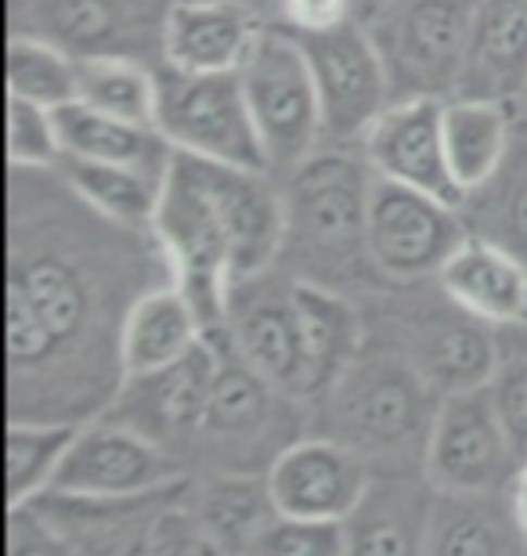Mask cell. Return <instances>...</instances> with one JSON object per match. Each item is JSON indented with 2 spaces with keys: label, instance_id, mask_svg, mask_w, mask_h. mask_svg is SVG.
<instances>
[{
  "label": "cell",
  "instance_id": "1",
  "mask_svg": "<svg viewBox=\"0 0 527 556\" xmlns=\"http://www.w3.org/2000/svg\"><path fill=\"white\" fill-rule=\"evenodd\" d=\"M171 282L152 231L87 206L59 170L11 166L8 365L11 419H98L120 394L123 321Z\"/></svg>",
  "mask_w": 527,
  "mask_h": 556
},
{
  "label": "cell",
  "instance_id": "2",
  "mask_svg": "<svg viewBox=\"0 0 527 556\" xmlns=\"http://www.w3.org/2000/svg\"><path fill=\"white\" fill-rule=\"evenodd\" d=\"M376 170L362 144H322L283 177L286 236L278 264L300 282L336 293L390 286L368 250V203Z\"/></svg>",
  "mask_w": 527,
  "mask_h": 556
},
{
  "label": "cell",
  "instance_id": "3",
  "mask_svg": "<svg viewBox=\"0 0 527 556\" xmlns=\"http://www.w3.org/2000/svg\"><path fill=\"white\" fill-rule=\"evenodd\" d=\"M441 397L401 351L362 348L340 383L322 397V408L332 422L329 438L354 448L365 463L401 455L426 459Z\"/></svg>",
  "mask_w": 527,
  "mask_h": 556
},
{
  "label": "cell",
  "instance_id": "4",
  "mask_svg": "<svg viewBox=\"0 0 527 556\" xmlns=\"http://www.w3.org/2000/svg\"><path fill=\"white\" fill-rule=\"evenodd\" d=\"M239 80L261 135L267 170L278 181L322 149V105L315 73L289 26H261Z\"/></svg>",
  "mask_w": 527,
  "mask_h": 556
},
{
  "label": "cell",
  "instance_id": "5",
  "mask_svg": "<svg viewBox=\"0 0 527 556\" xmlns=\"http://www.w3.org/2000/svg\"><path fill=\"white\" fill-rule=\"evenodd\" d=\"M477 0H387L365 18L390 76V98H455Z\"/></svg>",
  "mask_w": 527,
  "mask_h": 556
},
{
  "label": "cell",
  "instance_id": "6",
  "mask_svg": "<svg viewBox=\"0 0 527 556\" xmlns=\"http://www.w3.org/2000/svg\"><path fill=\"white\" fill-rule=\"evenodd\" d=\"M152 236L163 247L171 282L196 307L203 329H221L228 318L231 247L228 231H224L217 210H213L206 188L185 152H174L171 170H166Z\"/></svg>",
  "mask_w": 527,
  "mask_h": 556
},
{
  "label": "cell",
  "instance_id": "7",
  "mask_svg": "<svg viewBox=\"0 0 527 556\" xmlns=\"http://www.w3.org/2000/svg\"><path fill=\"white\" fill-rule=\"evenodd\" d=\"M155 130L177 152L199 160L267 170V155L235 73H181L155 70ZM272 174V170H267Z\"/></svg>",
  "mask_w": 527,
  "mask_h": 556
},
{
  "label": "cell",
  "instance_id": "8",
  "mask_svg": "<svg viewBox=\"0 0 527 556\" xmlns=\"http://www.w3.org/2000/svg\"><path fill=\"white\" fill-rule=\"evenodd\" d=\"M174 0H11V33H29L80 59L166 65Z\"/></svg>",
  "mask_w": 527,
  "mask_h": 556
},
{
  "label": "cell",
  "instance_id": "9",
  "mask_svg": "<svg viewBox=\"0 0 527 556\" xmlns=\"http://www.w3.org/2000/svg\"><path fill=\"white\" fill-rule=\"evenodd\" d=\"M315 73L322 144H362L379 113L394 102L390 76L362 18L322 33H293Z\"/></svg>",
  "mask_w": 527,
  "mask_h": 556
},
{
  "label": "cell",
  "instance_id": "10",
  "mask_svg": "<svg viewBox=\"0 0 527 556\" xmlns=\"http://www.w3.org/2000/svg\"><path fill=\"white\" fill-rule=\"evenodd\" d=\"M466 236L469 228L463 206L376 174L373 203H368V250L390 286H416L437 278Z\"/></svg>",
  "mask_w": 527,
  "mask_h": 556
},
{
  "label": "cell",
  "instance_id": "11",
  "mask_svg": "<svg viewBox=\"0 0 527 556\" xmlns=\"http://www.w3.org/2000/svg\"><path fill=\"white\" fill-rule=\"evenodd\" d=\"M423 466L437 492L452 495H491L517 481L520 459L495 413L491 387L441 397Z\"/></svg>",
  "mask_w": 527,
  "mask_h": 556
},
{
  "label": "cell",
  "instance_id": "12",
  "mask_svg": "<svg viewBox=\"0 0 527 556\" xmlns=\"http://www.w3.org/2000/svg\"><path fill=\"white\" fill-rule=\"evenodd\" d=\"M185 481L181 455L112 419H87L48 492L76 498H138Z\"/></svg>",
  "mask_w": 527,
  "mask_h": 556
},
{
  "label": "cell",
  "instance_id": "13",
  "mask_svg": "<svg viewBox=\"0 0 527 556\" xmlns=\"http://www.w3.org/2000/svg\"><path fill=\"white\" fill-rule=\"evenodd\" d=\"M213 376H217V348L203 332V340L174 365L127 376L102 419L138 430L141 438L163 444L166 452L185 455L196 448L203 433Z\"/></svg>",
  "mask_w": 527,
  "mask_h": 556
},
{
  "label": "cell",
  "instance_id": "14",
  "mask_svg": "<svg viewBox=\"0 0 527 556\" xmlns=\"http://www.w3.org/2000/svg\"><path fill=\"white\" fill-rule=\"evenodd\" d=\"M224 329L231 332L239 354L267 383L304 402V348H300L293 271L275 264L261 275L231 282Z\"/></svg>",
  "mask_w": 527,
  "mask_h": 556
},
{
  "label": "cell",
  "instance_id": "15",
  "mask_svg": "<svg viewBox=\"0 0 527 556\" xmlns=\"http://www.w3.org/2000/svg\"><path fill=\"white\" fill-rule=\"evenodd\" d=\"M188 155V152H185ZM231 247V282L275 268L286 236V195L275 174L188 155Z\"/></svg>",
  "mask_w": 527,
  "mask_h": 556
},
{
  "label": "cell",
  "instance_id": "16",
  "mask_svg": "<svg viewBox=\"0 0 527 556\" xmlns=\"http://www.w3.org/2000/svg\"><path fill=\"white\" fill-rule=\"evenodd\" d=\"M398 348L441 394L488 387L499 372V343L488 321L469 315L444 293V304L409 311L398 321Z\"/></svg>",
  "mask_w": 527,
  "mask_h": 556
},
{
  "label": "cell",
  "instance_id": "17",
  "mask_svg": "<svg viewBox=\"0 0 527 556\" xmlns=\"http://www.w3.org/2000/svg\"><path fill=\"white\" fill-rule=\"evenodd\" d=\"M373 170L387 181L409 185L416 192L444 199L452 206L466 203L455 185L444 152V102L441 98H405L390 102L362 141Z\"/></svg>",
  "mask_w": 527,
  "mask_h": 556
},
{
  "label": "cell",
  "instance_id": "18",
  "mask_svg": "<svg viewBox=\"0 0 527 556\" xmlns=\"http://www.w3.org/2000/svg\"><path fill=\"white\" fill-rule=\"evenodd\" d=\"M368 484V463L332 438H300L267 466L278 514L297 520H347Z\"/></svg>",
  "mask_w": 527,
  "mask_h": 556
},
{
  "label": "cell",
  "instance_id": "19",
  "mask_svg": "<svg viewBox=\"0 0 527 556\" xmlns=\"http://www.w3.org/2000/svg\"><path fill=\"white\" fill-rule=\"evenodd\" d=\"M206 337L217 348V376H213V391L203 419L199 444H221V448H246L253 441H264L267 433L278 430V422L297 405V397L278 391L267 383L250 362L242 358L239 348L231 343L228 329H206Z\"/></svg>",
  "mask_w": 527,
  "mask_h": 556
},
{
  "label": "cell",
  "instance_id": "20",
  "mask_svg": "<svg viewBox=\"0 0 527 556\" xmlns=\"http://www.w3.org/2000/svg\"><path fill=\"white\" fill-rule=\"evenodd\" d=\"M527 94V0H477L455 98L524 105Z\"/></svg>",
  "mask_w": 527,
  "mask_h": 556
},
{
  "label": "cell",
  "instance_id": "21",
  "mask_svg": "<svg viewBox=\"0 0 527 556\" xmlns=\"http://www.w3.org/2000/svg\"><path fill=\"white\" fill-rule=\"evenodd\" d=\"M261 22L239 0H174L166 22V65L181 73H235Z\"/></svg>",
  "mask_w": 527,
  "mask_h": 556
},
{
  "label": "cell",
  "instance_id": "22",
  "mask_svg": "<svg viewBox=\"0 0 527 556\" xmlns=\"http://www.w3.org/2000/svg\"><path fill=\"white\" fill-rule=\"evenodd\" d=\"M434 282L488 326H527V268L495 242L466 236Z\"/></svg>",
  "mask_w": 527,
  "mask_h": 556
},
{
  "label": "cell",
  "instance_id": "23",
  "mask_svg": "<svg viewBox=\"0 0 527 556\" xmlns=\"http://www.w3.org/2000/svg\"><path fill=\"white\" fill-rule=\"evenodd\" d=\"M297 318L304 348V402H322L365 348V329L347 293L297 278Z\"/></svg>",
  "mask_w": 527,
  "mask_h": 556
},
{
  "label": "cell",
  "instance_id": "24",
  "mask_svg": "<svg viewBox=\"0 0 527 556\" xmlns=\"http://www.w3.org/2000/svg\"><path fill=\"white\" fill-rule=\"evenodd\" d=\"M203 321H199L196 307L188 304L181 289L174 282L155 286L138 296V304L130 307L127 321H123V372L145 376L163 369V365H174L203 340Z\"/></svg>",
  "mask_w": 527,
  "mask_h": 556
},
{
  "label": "cell",
  "instance_id": "25",
  "mask_svg": "<svg viewBox=\"0 0 527 556\" xmlns=\"http://www.w3.org/2000/svg\"><path fill=\"white\" fill-rule=\"evenodd\" d=\"M192 514L224 556H250L256 539L278 517V506L267 488V473L224 470L196 488Z\"/></svg>",
  "mask_w": 527,
  "mask_h": 556
},
{
  "label": "cell",
  "instance_id": "26",
  "mask_svg": "<svg viewBox=\"0 0 527 556\" xmlns=\"http://www.w3.org/2000/svg\"><path fill=\"white\" fill-rule=\"evenodd\" d=\"M51 170H59L62 181L102 217L134 231H152L166 174L145 170V166H130V163L80 160V155H65V152Z\"/></svg>",
  "mask_w": 527,
  "mask_h": 556
},
{
  "label": "cell",
  "instance_id": "27",
  "mask_svg": "<svg viewBox=\"0 0 527 556\" xmlns=\"http://www.w3.org/2000/svg\"><path fill=\"white\" fill-rule=\"evenodd\" d=\"M54 119H59L62 152L80 155V160L130 163V166H145V170L166 174L177 152L155 127L130 124V119L109 116L102 109H91L84 102L54 109Z\"/></svg>",
  "mask_w": 527,
  "mask_h": 556
},
{
  "label": "cell",
  "instance_id": "28",
  "mask_svg": "<svg viewBox=\"0 0 527 556\" xmlns=\"http://www.w3.org/2000/svg\"><path fill=\"white\" fill-rule=\"evenodd\" d=\"M513 144L510 105L488 98H448L444 102V152L463 192L485 188Z\"/></svg>",
  "mask_w": 527,
  "mask_h": 556
},
{
  "label": "cell",
  "instance_id": "29",
  "mask_svg": "<svg viewBox=\"0 0 527 556\" xmlns=\"http://www.w3.org/2000/svg\"><path fill=\"white\" fill-rule=\"evenodd\" d=\"M434 503L412 488H373L347 517L351 556H426V531H430Z\"/></svg>",
  "mask_w": 527,
  "mask_h": 556
},
{
  "label": "cell",
  "instance_id": "30",
  "mask_svg": "<svg viewBox=\"0 0 527 556\" xmlns=\"http://www.w3.org/2000/svg\"><path fill=\"white\" fill-rule=\"evenodd\" d=\"M463 220L469 236L510 250L527 268V127L520 124L495 177L466 195Z\"/></svg>",
  "mask_w": 527,
  "mask_h": 556
},
{
  "label": "cell",
  "instance_id": "31",
  "mask_svg": "<svg viewBox=\"0 0 527 556\" xmlns=\"http://www.w3.org/2000/svg\"><path fill=\"white\" fill-rule=\"evenodd\" d=\"M84 422L11 419L8 427V503L22 506L48 492Z\"/></svg>",
  "mask_w": 527,
  "mask_h": 556
},
{
  "label": "cell",
  "instance_id": "32",
  "mask_svg": "<svg viewBox=\"0 0 527 556\" xmlns=\"http://www.w3.org/2000/svg\"><path fill=\"white\" fill-rule=\"evenodd\" d=\"M8 94L48 105V109H62L76 102V98H80V70H76V59L40 37L11 33Z\"/></svg>",
  "mask_w": 527,
  "mask_h": 556
},
{
  "label": "cell",
  "instance_id": "33",
  "mask_svg": "<svg viewBox=\"0 0 527 556\" xmlns=\"http://www.w3.org/2000/svg\"><path fill=\"white\" fill-rule=\"evenodd\" d=\"M80 98L76 102L102 109L130 124L155 127V70L134 59H80Z\"/></svg>",
  "mask_w": 527,
  "mask_h": 556
},
{
  "label": "cell",
  "instance_id": "34",
  "mask_svg": "<svg viewBox=\"0 0 527 556\" xmlns=\"http://www.w3.org/2000/svg\"><path fill=\"white\" fill-rule=\"evenodd\" d=\"M474 498L480 495L441 492V503L430 509L426 556H506V535L499 520Z\"/></svg>",
  "mask_w": 527,
  "mask_h": 556
},
{
  "label": "cell",
  "instance_id": "35",
  "mask_svg": "<svg viewBox=\"0 0 527 556\" xmlns=\"http://www.w3.org/2000/svg\"><path fill=\"white\" fill-rule=\"evenodd\" d=\"M62 160V138L54 109L8 94V163L29 170H51Z\"/></svg>",
  "mask_w": 527,
  "mask_h": 556
},
{
  "label": "cell",
  "instance_id": "36",
  "mask_svg": "<svg viewBox=\"0 0 527 556\" xmlns=\"http://www.w3.org/2000/svg\"><path fill=\"white\" fill-rule=\"evenodd\" d=\"M250 556H351L347 520H297L278 514Z\"/></svg>",
  "mask_w": 527,
  "mask_h": 556
},
{
  "label": "cell",
  "instance_id": "37",
  "mask_svg": "<svg viewBox=\"0 0 527 556\" xmlns=\"http://www.w3.org/2000/svg\"><path fill=\"white\" fill-rule=\"evenodd\" d=\"M8 556H84L65 531L40 514L33 503L11 506Z\"/></svg>",
  "mask_w": 527,
  "mask_h": 556
},
{
  "label": "cell",
  "instance_id": "38",
  "mask_svg": "<svg viewBox=\"0 0 527 556\" xmlns=\"http://www.w3.org/2000/svg\"><path fill=\"white\" fill-rule=\"evenodd\" d=\"M491 397H495V413L506 427V438L517 452L520 466L527 463V362L499 365L491 376Z\"/></svg>",
  "mask_w": 527,
  "mask_h": 556
},
{
  "label": "cell",
  "instance_id": "39",
  "mask_svg": "<svg viewBox=\"0 0 527 556\" xmlns=\"http://www.w3.org/2000/svg\"><path fill=\"white\" fill-rule=\"evenodd\" d=\"M357 0H283L286 26L293 33H322L354 18Z\"/></svg>",
  "mask_w": 527,
  "mask_h": 556
},
{
  "label": "cell",
  "instance_id": "40",
  "mask_svg": "<svg viewBox=\"0 0 527 556\" xmlns=\"http://www.w3.org/2000/svg\"><path fill=\"white\" fill-rule=\"evenodd\" d=\"M513 514H517V528L527 535V463L520 466L517 481H513Z\"/></svg>",
  "mask_w": 527,
  "mask_h": 556
},
{
  "label": "cell",
  "instance_id": "41",
  "mask_svg": "<svg viewBox=\"0 0 527 556\" xmlns=\"http://www.w3.org/2000/svg\"><path fill=\"white\" fill-rule=\"evenodd\" d=\"M384 4H387V0H357V8L365 11V18H368V15H376V11L384 8ZM365 18H362V22H365Z\"/></svg>",
  "mask_w": 527,
  "mask_h": 556
},
{
  "label": "cell",
  "instance_id": "42",
  "mask_svg": "<svg viewBox=\"0 0 527 556\" xmlns=\"http://www.w3.org/2000/svg\"><path fill=\"white\" fill-rule=\"evenodd\" d=\"M524 116H527V94H524Z\"/></svg>",
  "mask_w": 527,
  "mask_h": 556
},
{
  "label": "cell",
  "instance_id": "43",
  "mask_svg": "<svg viewBox=\"0 0 527 556\" xmlns=\"http://www.w3.org/2000/svg\"><path fill=\"white\" fill-rule=\"evenodd\" d=\"M520 124H524V127H527V116H520Z\"/></svg>",
  "mask_w": 527,
  "mask_h": 556
}]
</instances>
